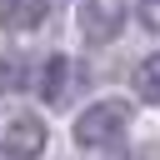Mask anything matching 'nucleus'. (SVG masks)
Masks as SVG:
<instances>
[{
  "mask_svg": "<svg viewBox=\"0 0 160 160\" xmlns=\"http://www.w3.org/2000/svg\"><path fill=\"white\" fill-rule=\"evenodd\" d=\"M140 25L160 35V0H140Z\"/></svg>",
  "mask_w": 160,
  "mask_h": 160,
  "instance_id": "7",
  "label": "nucleus"
},
{
  "mask_svg": "<svg viewBox=\"0 0 160 160\" xmlns=\"http://www.w3.org/2000/svg\"><path fill=\"white\" fill-rule=\"evenodd\" d=\"M135 90H140V100L160 105V50L140 60V70H135Z\"/></svg>",
  "mask_w": 160,
  "mask_h": 160,
  "instance_id": "5",
  "label": "nucleus"
},
{
  "mask_svg": "<svg viewBox=\"0 0 160 160\" xmlns=\"http://www.w3.org/2000/svg\"><path fill=\"white\" fill-rule=\"evenodd\" d=\"M125 130H130V105L115 100V95L110 100H95V105H85L75 115V145H85V150H105Z\"/></svg>",
  "mask_w": 160,
  "mask_h": 160,
  "instance_id": "1",
  "label": "nucleus"
},
{
  "mask_svg": "<svg viewBox=\"0 0 160 160\" xmlns=\"http://www.w3.org/2000/svg\"><path fill=\"white\" fill-rule=\"evenodd\" d=\"M40 15H45V5H40V0H30V5H10L0 20H5V25H35Z\"/></svg>",
  "mask_w": 160,
  "mask_h": 160,
  "instance_id": "6",
  "label": "nucleus"
},
{
  "mask_svg": "<svg viewBox=\"0 0 160 160\" xmlns=\"http://www.w3.org/2000/svg\"><path fill=\"white\" fill-rule=\"evenodd\" d=\"M70 90H75V60H70V55H50V60L40 65V95H45L50 105H60Z\"/></svg>",
  "mask_w": 160,
  "mask_h": 160,
  "instance_id": "4",
  "label": "nucleus"
},
{
  "mask_svg": "<svg viewBox=\"0 0 160 160\" xmlns=\"http://www.w3.org/2000/svg\"><path fill=\"white\" fill-rule=\"evenodd\" d=\"M125 30V0H85L80 5V35L90 45H110Z\"/></svg>",
  "mask_w": 160,
  "mask_h": 160,
  "instance_id": "3",
  "label": "nucleus"
},
{
  "mask_svg": "<svg viewBox=\"0 0 160 160\" xmlns=\"http://www.w3.org/2000/svg\"><path fill=\"white\" fill-rule=\"evenodd\" d=\"M45 150V125L40 115H5L0 120V160H40Z\"/></svg>",
  "mask_w": 160,
  "mask_h": 160,
  "instance_id": "2",
  "label": "nucleus"
}]
</instances>
